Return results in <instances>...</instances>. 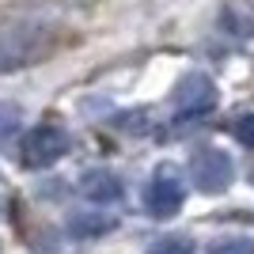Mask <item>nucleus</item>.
I'll return each mask as SVG.
<instances>
[{
	"label": "nucleus",
	"mask_w": 254,
	"mask_h": 254,
	"mask_svg": "<svg viewBox=\"0 0 254 254\" xmlns=\"http://www.w3.org/2000/svg\"><path fill=\"white\" fill-rule=\"evenodd\" d=\"M232 133H235V140L239 144H247V148H254V110L251 114H239L232 122Z\"/></svg>",
	"instance_id": "9d476101"
},
{
	"label": "nucleus",
	"mask_w": 254,
	"mask_h": 254,
	"mask_svg": "<svg viewBox=\"0 0 254 254\" xmlns=\"http://www.w3.org/2000/svg\"><path fill=\"white\" fill-rule=\"evenodd\" d=\"M190 179L201 193H224L235 179V163L220 148H197L190 159Z\"/></svg>",
	"instance_id": "7ed1b4c3"
},
{
	"label": "nucleus",
	"mask_w": 254,
	"mask_h": 254,
	"mask_svg": "<svg viewBox=\"0 0 254 254\" xmlns=\"http://www.w3.org/2000/svg\"><path fill=\"white\" fill-rule=\"evenodd\" d=\"M182 201H186V190H182V182H179L175 171H156L152 182L144 186V209H148L152 216H159V220L175 216V212L182 209Z\"/></svg>",
	"instance_id": "39448f33"
},
{
	"label": "nucleus",
	"mask_w": 254,
	"mask_h": 254,
	"mask_svg": "<svg viewBox=\"0 0 254 254\" xmlns=\"http://www.w3.org/2000/svg\"><path fill=\"white\" fill-rule=\"evenodd\" d=\"M209 254H254V239H216L209 247Z\"/></svg>",
	"instance_id": "1a4fd4ad"
},
{
	"label": "nucleus",
	"mask_w": 254,
	"mask_h": 254,
	"mask_svg": "<svg viewBox=\"0 0 254 254\" xmlns=\"http://www.w3.org/2000/svg\"><path fill=\"white\" fill-rule=\"evenodd\" d=\"M68 133H64L57 122H42V126H34L27 137H23V144H19V163L27 171H46V167H53L57 159L68 152Z\"/></svg>",
	"instance_id": "f03ea898"
},
{
	"label": "nucleus",
	"mask_w": 254,
	"mask_h": 254,
	"mask_svg": "<svg viewBox=\"0 0 254 254\" xmlns=\"http://www.w3.org/2000/svg\"><path fill=\"white\" fill-rule=\"evenodd\" d=\"M80 193L95 205H114V201H122L126 182L118 179L114 171H87L84 179H80Z\"/></svg>",
	"instance_id": "423d86ee"
},
{
	"label": "nucleus",
	"mask_w": 254,
	"mask_h": 254,
	"mask_svg": "<svg viewBox=\"0 0 254 254\" xmlns=\"http://www.w3.org/2000/svg\"><path fill=\"white\" fill-rule=\"evenodd\" d=\"M114 216H99V212H80V216H72V224H68V232L80 235V239H87V235H106L114 232Z\"/></svg>",
	"instance_id": "0eeeda50"
},
{
	"label": "nucleus",
	"mask_w": 254,
	"mask_h": 254,
	"mask_svg": "<svg viewBox=\"0 0 254 254\" xmlns=\"http://www.w3.org/2000/svg\"><path fill=\"white\" fill-rule=\"evenodd\" d=\"M216 106V84L205 72H190L175 87V122H197Z\"/></svg>",
	"instance_id": "20e7f679"
},
{
	"label": "nucleus",
	"mask_w": 254,
	"mask_h": 254,
	"mask_svg": "<svg viewBox=\"0 0 254 254\" xmlns=\"http://www.w3.org/2000/svg\"><path fill=\"white\" fill-rule=\"evenodd\" d=\"M64 46V27L46 15H15L0 23V76L50 61Z\"/></svg>",
	"instance_id": "f257e3e1"
},
{
	"label": "nucleus",
	"mask_w": 254,
	"mask_h": 254,
	"mask_svg": "<svg viewBox=\"0 0 254 254\" xmlns=\"http://www.w3.org/2000/svg\"><path fill=\"white\" fill-rule=\"evenodd\" d=\"M19 126H23V110L15 103H0V144L15 137Z\"/></svg>",
	"instance_id": "6e6552de"
}]
</instances>
